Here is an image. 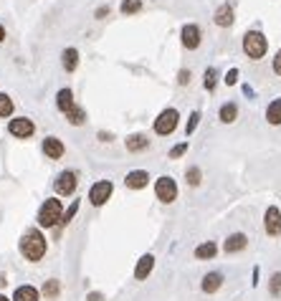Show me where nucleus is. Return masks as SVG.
<instances>
[{
  "instance_id": "obj_41",
  "label": "nucleus",
  "mask_w": 281,
  "mask_h": 301,
  "mask_svg": "<svg viewBox=\"0 0 281 301\" xmlns=\"http://www.w3.org/2000/svg\"><path fill=\"white\" fill-rule=\"evenodd\" d=\"M5 284H8V276H5V273H0V289H3Z\"/></svg>"
},
{
  "instance_id": "obj_32",
  "label": "nucleus",
  "mask_w": 281,
  "mask_h": 301,
  "mask_svg": "<svg viewBox=\"0 0 281 301\" xmlns=\"http://www.w3.org/2000/svg\"><path fill=\"white\" fill-rule=\"evenodd\" d=\"M79 205H81V203H79V200H73V203L69 205V210H64V221H61V226H69L71 221L76 218V213H79Z\"/></svg>"
},
{
  "instance_id": "obj_34",
  "label": "nucleus",
  "mask_w": 281,
  "mask_h": 301,
  "mask_svg": "<svg viewBox=\"0 0 281 301\" xmlns=\"http://www.w3.org/2000/svg\"><path fill=\"white\" fill-rule=\"evenodd\" d=\"M223 81H225V84H228V86H233V84H236V81H238V69H231V71H228V74H225V78H223Z\"/></svg>"
},
{
  "instance_id": "obj_8",
  "label": "nucleus",
  "mask_w": 281,
  "mask_h": 301,
  "mask_svg": "<svg viewBox=\"0 0 281 301\" xmlns=\"http://www.w3.org/2000/svg\"><path fill=\"white\" fill-rule=\"evenodd\" d=\"M8 132H10L13 137H18V140H31V137L36 134V124H33V119H28V117H15V119L8 122Z\"/></svg>"
},
{
  "instance_id": "obj_17",
  "label": "nucleus",
  "mask_w": 281,
  "mask_h": 301,
  "mask_svg": "<svg viewBox=\"0 0 281 301\" xmlns=\"http://www.w3.org/2000/svg\"><path fill=\"white\" fill-rule=\"evenodd\" d=\"M220 286H223V273H220V271H211V273H206V276H203L200 289H203L206 294H215Z\"/></svg>"
},
{
  "instance_id": "obj_9",
  "label": "nucleus",
  "mask_w": 281,
  "mask_h": 301,
  "mask_svg": "<svg viewBox=\"0 0 281 301\" xmlns=\"http://www.w3.org/2000/svg\"><path fill=\"white\" fill-rule=\"evenodd\" d=\"M180 41H183V46H185L188 51H195V48L200 46V41H203V33H200V28H198L195 23H185V25L180 28Z\"/></svg>"
},
{
  "instance_id": "obj_5",
  "label": "nucleus",
  "mask_w": 281,
  "mask_h": 301,
  "mask_svg": "<svg viewBox=\"0 0 281 301\" xmlns=\"http://www.w3.org/2000/svg\"><path fill=\"white\" fill-rule=\"evenodd\" d=\"M155 195H157V200L165 203V205L175 203V200H177V182H175L170 175L157 177V182H155Z\"/></svg>"
},
{
  "instance_id": "obj_18",
  "label": "nucleus",
  "mask_w": 281,
  "mask_h": 301,
  "mask_svg": "<svg viewBox=\"0 0 281 301\" xmlns=\"http://www.w3.org/2000/svg\"><path fill=\"white\" fill-rule=\"evenodd\" d=\"M56 106H59L61 114H66L69 109L76 106V101H73V91H71V89H59V94H56Z\"/></svg>"
},
{
  "instance_id": "obj_20",
  "label": "nucleus",
  "mask_w": 281,
  "mask_h": 301,
  "mask_svg": "<svg viewBox=\"0 0 281 301\" xmlns=\"http://www.w3.org/2000/svg\"><path fill=\"white\" fill-rule=\"evenodd\" d=\"M215 253H218V245H215L213 240H206V243H200V245L195 248V258H198V261H213Z\"/></svg>"
},
{
  "instance_id": "obj_16",
  "label": "nucleus",
  "mask_w": 281,
  "mask_h": 301,
  "mask_svg": "<svg viewBox=\"0 0 281 301\" xmlns=\"http://www.w3.org/2000/svg\"><path fill=\"white\" fill-rule=\"evenodd\" d=\"M213 23L218 25V28H231L233 25V8L225 3V5H220L215 13H213Z\"/></svg>"
},
{
  "instance_id": "obj_29",
  "label": "nucleus",
  "mask_w": 281,
  "mask_h": 301,
  "mask_svg": "<svg viewBox=\"0 0 281 301\" xmlns=\"http://www.w3.org/2000/svg\"><path fill=\"white\" fill-rule=\"evenodd\" d=\"M215 84H218V71L211 66V69H206V74H203V86H206V91H213Z\"/></svg>"
},
{
  "instance_id": "obj_26",
  "label": "nucleus",
  "mask_w": 281,
  "mask_h": 301,
  "mask_svg": "<svg viewBox=\"0 0 281 301\" xmlns=\"http://www.w3.org/2000/svg\"><path fill=\"white\" fill-rule=\"evenodd\" d=\"M59 294H61V281H59V279L46 281V286H43V296L54 301V299H59Z\"/></svg>"
},
{
  "instance_id": "obj_31",
  "label": "nucleus",
  "mask_w": 281,
  "mask_h": 301,
  "mask_svg": "<svg viewBox=\"0 0 281 301\" xmlns=\"http://www.w3.org/2000/svg\"><path fill=\"white\" fill-rule=\"evenodd\" d=\"M269 294L271 296H281V271H276L269 281Z\"/></svg>"
},
{
  "instance_id": "obj_40",
  "label": "nucleus",
  "mask_w": 281,
  "mask_h": 301,
  "mask_svg": "<svg viewBox=\"0 0 281 301\" xmlns=\"http://www.w3.org/2000/svg\"><path fill=\"white\" fill-rule=\"evenodd\" d=\"M253 286H259V266L253 268Z\"/></svg>"
},
{
  "instance_id": "obj_30",
  "label": "nucleus",
  "mask_w": 281,
  "mask_h": 301,
  "mask_svg": "<svg viewBox=\"0 0 281 301\" xmlns=\"http://www.w3.org/2000/svg\"><path fill=\"white\" fill-rule=\"evenodd\" d=\"M198 124H200V112L195 109V112L188 117V124H185V137H190V134L198 129Z\"/></svg>"
},
{
  "instance_id": "obj_10",
  "label": "nucleus",
  "mask_w": 281,
  "mask_h": 301,
  "mask_svg": "<svg viewBox=\"0 0 281 301\" xmlns=\"http://www.w3.org/2000/svg\"><path fill=\"white\" fill-rule=\"evenodd\" d=\"M264 228H266V235H271V238L281 235V210L276 205L266 208V213H264Z\"/></svg>"
},
{
  "instance_id": "obj_3",
  "label": "nucleus",
  "mask_w": 281,
  "mask_h": 301,
  "mask_svg": "<svg viewBox=\"0 0 281 301\" xmlns=\"http://www.w3.org/2000/svg\"><path fill=\"white\" fill-rule=\"evenodd\" d=\"M269 51V41L261 31H248L243 36V53L251 59V61H261Z\"/></svg>"
},
{
  "instance_id": "obj_21",
  "label": "nucleus",
  "mask_w": 281,
  "mask_h": 301,
  "mask_svg": "<svg viewBox=\"0 0 281 301\" xmlns=\"http://www.w3.org/2000/svg\"><path fill=\"white\" fill-rule=\"evenodd\" d=\"M38 296H41V294H38V289L25 284V286H18V289H15L13 301H38Z\"/></svg>"
},
{
  "instance_id": "obj_4",
  "label": "nucleus",
  "mask_w": 281,
  "mask_h": 301,
  "mask_svg": "<svg viewBox=\"0 0 281 301\" xmlns=\"http://www.w3.org/2000/svg\"><path fill=\"white\" fill-rule=\"evenodd\" d=\"M177 122H180V112H177V109H172V106L162 109V112L157 114V119H155V134L170 137V134L177 129Z\"/></svg>"
},
{
  "instance_id": "obj_39",
  "label": "nucleus",
  "mask_w": 281,
  "mask_h": 301,
  "mask_svg": "<svg viewBox=\"0 0 281 301\" xmlns=\"http://www.w3.org/2000/svg\"><path fill=\"white\" fill-rule=\"evenodd\" d=\"M99 140H101V142H112V137H109V134H104V132H99Z\"/></svg>"
},
{
  "instance_id": "obj_13",
  "label": "nucleus",
  "mask_w": 281,
  "mask_h": 301,
  "mask_svg": "<svg viewBox=\"0 0 281 301\" xmlns=\"http://www.w3.org/2000/svg\"><path fill=\"white\" fill-rule=\"evenodd\" d=\"M64 152H66V147H64V142H61L59 137H46V140H43V154H46L48 159H61Z\"/></svg>"
},
{
  "instance_id": "obj_22",
  "label": "nucleus",
  "mask_w": 281,
  "mask_h": 301,
  "mask_svg": "<svg viewBox=\"0 0 281 301\" xmlns=\"http://www.w3.org/2000/svg\"><path fill=\"white\" fill-rule=\"evenodd\" d=\"M266 122L274 124V127H281V99H274L266 106Z\"/></svg>"
},
{
  "instance_id": "obj_6",
  "label": "nucleus",
  "mask_w": 281,
  "mask_h": 301,
  "mask_svg": "<svg viewBox=\"0 0 281 301\" xmlns=\"http://www.w3.org/2000/svg\"><path fill=\"white\" fill-rule=\"evenodd\" d=\"M76 185H79V175H76L73 170H64V172H59L56 180H54V190H56L61 198L73 195V193H76Z\"/></svg>"
},
{
  "instance_id": "obj_14",
  "label": "nucleus",
  "mask_w": 281,
  "mask_h": 301,
  "mask_svg": "<svg viewBox=\"0 0 281 301\" xmlns=\"http://www.w3.org/2000/svg\"><path fill=\"white\" fill-rule=\"evenodd\" d=\"M152 268H155V256L152 253H144L140 261H137V266H135V279L137 281H147V276L152 273Z\"/></svg>"
},
{
  "instance_id": "obj_27",
  "label": "nucleus",
  "mask_w": 281,
  "mask_h": 301,
  "mask_svg": "<svg viewBox=\"0 0 281 301\" xmlns=\"http://www.w3.org/2000/svg\"><path fill=\"white\" fill-rule=\"evenodd\" d=\"M119 10H122L124 15H135V13H140L142 10V0H122Z\"/></svg>"
},
{
  "instance_id": "obj_36",
  "label": "nucleus",
  "mask_w": 281,
  "mask_h": 301,
  "mask_svg": "<svg viewBox=\"0 0 281 301\" xmlns=\"http://www.w3.org/2000/svg\"><path fill=\"white\" fill-rule=\"evenodd\" d=\"M274 74L281 76V51H276V56H274Z\"/></svg>"
},
{
  "instance_id": "obj_15",
  "label": "nucleus",
  "mask_w": 281,
  "mask_h": 301,
  "mask_svg": "<svg viewBox=\"0 0 281 301\" xmlns=\"http://www.w3.org/2000/svg\"><path fill=\"white\" fill-rule=\"evenodd\" d=\"M124 147H127V152H144L147 147H149V137L147 134H142V132H135V134H130L127 140H124Z\"/></svg>"
},
{
  "instance_id": "obj_2",
  "label": "nucleus",
  "mask_w": 281,
  "mask_h": 301,
  "mask_svg": "<svg viewBox=\"0 0 281 301\" xmlns=\"http://www.w3.org/2000/svg\"><path fill=\"white\" fill-rule=\"evenodd\" d=\"M36 221H38V226L46 228V230L61 228V221H64V203H61L59 198H46L43 205L38 208Z\"/></svg>"
},
{
  "instance_id": "obj_35",
  "label": "nucleus",
  "mask_w": 281,
  "mask_h": 301,
  "mask_svg": "<svg viewBox=\"0 0 281 301\" xmlns=\"http://www.w3.org/2000/svg\"><path fill=\"white\" fill-rule=\"evenodd\" d=\"M177 84H180V86H185V84H190V71H185V69H183V71L177 74Z\"/></svg>"
},
{
  "instance_id": "obj_11",
  "label": "nucleus",
  "mask_w": 281,
  "mask_h": 301,
  "mask_svg": "<svg viewBox=\"0 0 281 301\" xmlns=\"http://www.w3.org/2000/svg\"><path fill=\"white\" fill-rule=\"evenodd\" d=\"M246 245H248V235H246V233H231V235L225 238V243H223V251L231 256V253L246 251Z\"/></svg>"
},
{
  "instance_id": "obj_1",
  "label": "nucleus",
  "mask_w": 281,
  "mask_h": 301,
  "mask_svg": "<svg viewBox=\"0 0 281 301\" xmlns=\"http://www.w3.org/2000/svg\"><path fill=\"white\" fill-rule=\"evenodd\" d=\"M18 251H20V256H23L25 261L38 263V261L46 256V251H48V240H46V235H43L38 228H28V230L23 233L20 243H18Z\"/></svg>"
},
{
  "instance_id": "obj_43",
  "label": "nucleus",
  "mask_w": 281,
  "mask_h": 301,
  "mask_svg": "<svg viewBox=\"0 0 281 301\" xmlns=\"http://www.w3.org/2000/svg\"><path fill=\"white\" fill-rule=\"evenodd\" d=\"M0 301H13V299H8V296H5V294H0Z\"/></svg>"
},
{
  "instance_id": "obj_19",
  "label": "nucleus",
  "mask_w": 281,
  "mask_h": 301,
  "mask_svg": "<svg viewBox=\"0 0 281 301\" xmlns=\"http://www.w3.org/2000/svg\"><path fill=\"white\" fill-rule=\"evenodd\" d=\"M218 119H220L223 124H233V122L238 119V106H236L233 101H225V104L220 106V112H218Z\"/></svg>"
},
{
  "instance_id": "obj_33",
  "label": "nucleus",
  "mask_w": 281,
  "mask_h": 301,
  "mask_svg": "<svg viewBox=\"0 0 281 301\" xmlns=\"http://www.w3.org/2000/svg\"><path fill=\"white\" fill-rule=\"evenodd\" d=\"M188 147H190V145H188V140H185V142H180V145H175V147L170 150V159H180V157L188 152Z\"/></svg>"
},
{
  "instance_id": "obj_12",
  "label": "nucleus",
  "mask_w": 281,
  "mask_h": 301,
  "mask_svg": "<svg viewBox=\"0 0 281 301\" xmlns=\"http://www.w3.org/2000/svg\"><path fill=\"white\" fill-rule=\"evenodd\" d=\"M147 182H149V172H147V170H132V172H127V177H124L127 190H144Z\"/></svg>"
},
{
  "instance_id": "obj_42",
  "label": "nucleus",
  "mask_w": 281,
  "mask_h": 301,
  "mask_svg": "<svg viewBox=\"0 0 281 301\" xmlns=\"http://www.w3.org/2000/svg\"><path fill=\"white\" fill-rule=\"evenodd\" d=\"M3 41H5V28L0 25V43H3Z\"/></svg>"
},
{
  "instance_id": "obj_25",
  "label": "nucleus",
  "mask_w": 281,
  "mask_h": 301,
  "mask_svg": "<svg viewBox=\"0 0 281 301\" xmlns=\"http://www.w3.org/2000/svg\"><path fill=\"white\" fill-rule=\"evenodd\" d=\"M185 182H188L190 187H198V185L203 182V170H200V167H195V165H193V167H188V170H185Z\"/></svg>"
},
{
  "instance_id": "obj_24",
  "label": "nucleus",
  "mask_w": 281,
  "mask_h": 301,
  "mask_svg": "<svg viewBox=\"0 0 281 301\" xmlns=\"http://www.w3.org/2000/svg\"><path fill=\"white\" fill-rule=\"evenodd\" d=\"M66 119H69L71 127H81V124L86 122V109L76 104L73 109H69V112H66Z\"/></svg>"
},
{
  "instance_id": "obj_38",
  "label": "nucleus",
  "mask_w": 281,
  "mask_h": 301,
  "mask_svg": "<svg viewBox=\"0 0 281 301\" xmlns=\"http://www.w3.org/2000/svg\"><path fill=\"white\" fill-rule=\"evenodd\" d=\"M86 301H104V294H99V291H91V294H86Z\"/></svg>"
},
{
  "instance_id": "obj_28",
  "label": "nucleus",
  "mask_w": 281,
  "mask_h": 301,
  "mask_svg": "<svg viewBox=\"0 0 281 301\" xmlns=\"http://www.w3.org/2000/svg\"><path fill=\"white\" fill-rule=\"evenodd\" d=\"M10 114H13V99L8 94H0V117L8 119Z\"/></svg>"
},
{
  "instance_id": "obj_23",
  "label": "nucleus",
  "mask_w": 281,
  "mask_h": 301,
  "mask_svg": "<svg viewBox=\"0 0 281 301\" xmlns=\"http://www.w3.org/2000/svg\"><path fill=\"white\" fill-rule=\"evenodd\" d=\"M61 64H64V69L66 71H76V66H79V51L76 48H66L64 53H61Z\"/></svg>"
},
{
  "instance_id": "obj_7",
  "label": "nucleus",
  "mask_w": 281,
  "mask_h": 301,
  "mask_svg": "<svg viewBox=\"0 0 281 301\" xmlns=\"http://www.w3.org/2000/svg\"><path fill=\"white\" fill-rule=\"evenodd\" d=\"M112 193H114L112 180H99V182H94L91 190H89V203H91L94 208H101V205L112 198Z\"/></svg>"
},
{
  "instance_id": "obj_37",
  "label": "nucleus",
  "mask_w": 281,
  "mask_h": 301,
  "mask_svg": "<svg viewBox=\"0 0 281 301\" xmlns=\"http://www.w3.org/2000/svg\"><path fill=\"white\" fill-rule=\"evenodd\" d=\"M94 15H96V18L101 20L104 15H109V5H101V8H96V13H94Z\"/></svg>"
}]
</instances>
